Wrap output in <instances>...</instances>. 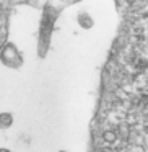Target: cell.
<instances>
[{"label":"cell","instance_id":"cell-3","mask_svg":"<svg viewBox=\"0 0 148 152\" xmlns=\"http://www.w3.org/2000/svg\"><path fill=\"white\" fill-rule=\"evenodd\" d=\"M59 152H67V151H59Z\"/></svg>","mask_w":148,"mask_h":152},{"label":"cell","instance_id":"cell-1","mask_svg":"<svg viewBox=\"0 0 148 152\" xmlns=\"http://www.w3.org/2000/svg\"><path fill=\"white\" fill-rule=\"evenodd\" d=\"M12 116L8 115V113H4V115H2V126H4V128H8V126L12 124Z\"/></svg>","mask_w":148,"mask_h":152},{"label":"cell","instance_id":"cell-2","mask_svg":"<svg viewBox=\"0 0 148 152\" xmlns=\"http://www.w3.org/2000/svg\"><path fill=\"white\" fill-rule=\"evenodd\" d=\"M2 152H8V151H7V149H4V151H2Z\"/></svg>","mask_w":148,"mask_h":152}]
</instances>
